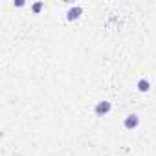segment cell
<instances>
[{"label":"cell","mask_w":156,"mask_h":156,"mask_svg":"<svg viewBox=\"0 0 156 156\" xmlns=\"http://www.w3.org/2000/svg\"><path fill=\"white\" fill-rule=\"evenodd\" d=\"M110 110H112V103H110V101H107V99H103V101H98V103H96V107H94V114H96L98 118H103V116H107Z\"/></svg>","instance_id":"cell-1"},{"label":"cell","mask_w":156,"mask_h":156,"mask_svg":"<svg viewBox=\"0 0 156 156\" xmlns=\"http://www.w3.org/2000/svg\"><path fill=\"white\" fill-rule=\"evenodd\" d=\"M138 125H140V116H138V114H129V116L125 118V121H123V127L129 129V130L136 129Z\"/></svg>","instance_id":"cell-2"},{"label":"cell","mask_w":156,"mask_h":156,"mask_svg":"<svg viewBox=\"0 0 156 156\" xmlns=\"http://www.w3.org/2000/svg\"><path fill=\"white\" fill-rule=\"evenodd\" d=\"M81 13H83V8L81 6H73V8H70L66 11V19L68 20H77V19L81 17Z\"/></svg>","instance_id":"cell-3"},{"label":"cell","mask_w":156,"mask_h":156,"mask_svg":"<svg viewBox=\"0 0 156 156\" xmlns=\"http://www.w3.org/2000/svg\"><path fill=\"white\" fill-rule=\"evenodd\" d=\"M136 88H138L140 92H149V90H151V83H149L147 79H140L138 85H136Z\"/></svg>","instance_id":"cell-4"},{"label":"cell","mask_w":156,"mask_h":156,"mask_svg":"<svg viewBox=\"0 0 156 156\" xmlns=\"http://www.w3.org/2000/svg\"><path fill=\"white\" fill-rule=\"evenodd\" d=\"M31 9H33V13H39V11L42 9V2H35V4L31 6Z\"/></svg>","instance_id":"cell-5"}]
</instances>
